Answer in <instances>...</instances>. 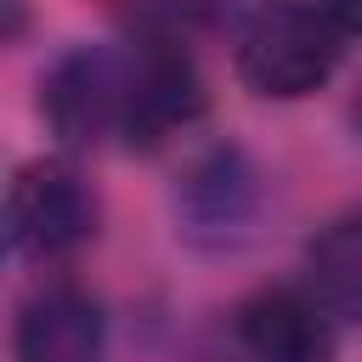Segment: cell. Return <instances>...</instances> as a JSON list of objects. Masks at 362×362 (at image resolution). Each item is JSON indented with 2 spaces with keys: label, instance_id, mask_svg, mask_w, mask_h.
Here are the masks:
<instances>
[{
  "label": "cell",
  "instance_id": "6da1fadb",
  "mask_svg": "<svg viewBox=\"0 0 362 362\" xmlns=\"http://www.w3.org/2000/svg\"><path fill=\"white\" fill-rule=\"evenodd\" d=\"M345 40L328 0H255L232 23V68L260 102H305L339 74Z\"/></svg>",
  "mask_w": 362,
  "mask_h": 362
},
{
  "label": "cell",
  "instance_id": "7a4b0ae2",
  "mask_svg": "<svg viewBox=\"0 0 362 362\" xmlns=\"http://www.w3.org/2000/svg\"><path fill=\"white\" fill-rule=\"evenodd\" d=\"M175 238L192 255H238L255 243L266 215V175L238 141H209L192 153L170 192Z\"/></svg>",
  "mask_w": 362,
  "mask_h": 362
},
{
  "label": "cell",
  "instance_id": "3957f363",
  "mask_svg": "<svg viewBox=\"0 0 362 362\" xmlns=\"http://www.w3.org/2000/svg\"><path fill=\"white\" fill-rule=\"evenodd\" d=\"M102 226L96 187L74 164V153H40L17 164L6 187V249L34 266H57L79 255Z\"/></svg>",
  "mask_w": 362,
  "mask_h": 362
},
{
  "label": "cell",
  "instance_id": "277c9868",
  "mask_svg": "<svg viewBox=\"0 0 362 362\" xmlns=\"http://www.w3.org/2000/svg\"><path fill=\"white\" fill-rule=\"evenodd\" d=\"M130 45H68L40 79V119L62 153H96L124 136Z\"/></svg>",
  "mask_w": 362,
  "mask_h": 362
},
{
  "label": "cell",
  "instance_id": "5b68a950",
  "mask_svg": "<svg viewBox=\"0 0 362 362\" xmlns=\"http://www.w3.org/2000/svg\"><path fill=\"white\" fill-rule=\"evenodd\" d=\"M130 102H124V153H158L204 124L209 85L198 74V57L187 40L136 34L130 28Z\"/></svg>",
  "mask_w": 362,
  "mask_h": 362
},
{
  "label": "cell",
  "instance_id": "8992f818",
  "mask_svg": "<svg viewBox=\"0 0 362 362\" xmlns=\"http://www.w3.org/2000/svg\"><path fill=\"white\" fill-rule=\"evenodd\" d=\"M243 362H339V317L311 283H260L232 311Z\"/></svg>",
  "mask_w": 362,
  "mask_h": 362
},
{
  "label": "cell",
  "instance_id": "52a82bcc",
  "mask_svg": "<svg viewBox=\"0 0 362 362\" xmlns=\"http://www.w3.org/2000/svg\"><path fill=\"white\" fill-rule=\"evenodd\" d=\"M11 362H107V311L74 283H40L11 322Z\"/></svg>",
  "mask_w": 362,
  "mask_h": 362
},
{
  "label": "cell",
  "instance_id": "ba28073f",
  "mask_svg": "<svg viewBox=\"0 0 362 362\" xmlns=\"http://www.w3.org/2000/svg\"><path fill=\"white\" fill-rule=\"evenodd\" d=\"M305 283L339 322L362 328V209H345L311 232Z\"/></svg>",
  "mask_w": 362,
  "mask_h": 362
},
{
  "label": "cell",
  "instance_id": "9c48e42d",
  "mask_svg": "<svg viewBox=\"0 0 362 362\" xmlns=\"http://www.w3.org/2000/svg\"><path fill=\"white\" fill-rule=\"evenodd\" d=\"M328 6H334V17L345 23V34L356 40V34H362V0H328Z\"/></svg>",
  "mask_w": 362,
  "mask_h": 362
},
{
  "label": "cell",
  "instance_id": "30bf717a",
  "mask_svg": "<svg viewBox=\"0 0 362 362\" xmlns=\"http://www.w3.org/2000/svg\"><path fill=\"white\" fill-rule=\"evenodd\" d=\"M351 119H356V130H362V85H356V96H351Z\"/></svg>",
  "mask_w": 362,
  "mask_h": 362
}]
</instances>
